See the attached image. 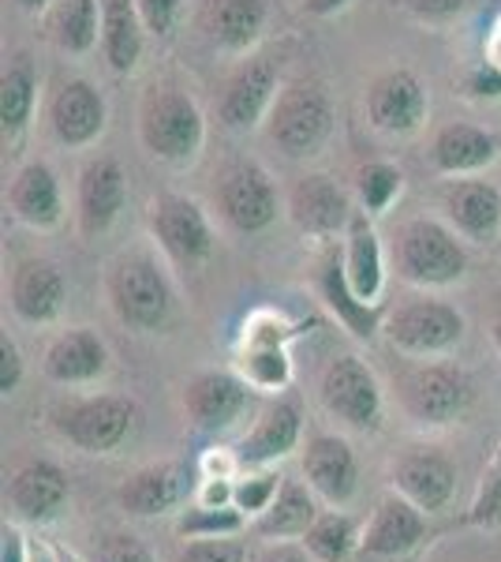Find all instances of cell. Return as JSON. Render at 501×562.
<instances>
[{"label":"cell","instance_id":"31","mask_svg":"<svg viewBox=\"0 0 501 562\" xmlns=\"http://www.w3.org/2000/svg\"><path fill=\"white\" fill-rule=\"evenodd\" d=\"M344 274L360 301L378 304L382 289H386V256H382L378 229L367 211H355L349 233H344Z\"/></svg>","mask_w":501,"mask_h":562},{"label":"cell","instance_id":"32","mask_svg":"<svg viewBox=\"0 0 501 562\" xmlns=\"http://www.w3.org/2000/svg\"><path fill=\"white\" fill-rule=\"evenodd\" d=\"M147 23L135 0H102V57L116 76H132L143 60Z\"/></svg>","mask_w":501,"mask_h":562},{"label":"cell","instance_id":"54","mask_svg":"<svg viewBox=\"0 0 501 562\" xmlns=\"http://www.w3.org/2000/svg\"><path fill=\"white\" fill-rule=\"evenodd\" d=\"M31 562H60V555H53L49 548H42L38 543V548H31Z\"/></svg>","mask_w":501,"mask_h":562},{"label":"cell","instance_id":"16","mask_svg":"<svg viewBox=\"0 0 501 562\" xmlns=\"http://www.w3.org/2000/svg\"><path fill=\"white\" fill-rule=\"evenodd\" d=\"M8 510L20 521L31 525H49L57 521L68 506V476L57 461H23L4 484Z\"/></svg>","mask_w":501,"mask_h":562},{"label":"cell","instance_id":"39","mask_svg":"<svg viewBox=\"0 0 501 562\" xmlns=\"http://www.w3.org/2000/svg\"><path fill=\"white\" fill-rule=\"evenodd\" d=\"M464 521L476 525V529H498L501 525V442H498L494 458H490L487 473L479 480V492L471 498V510Z\"/></svg>","mask_w":501,"mask_h":562},{"label":"cell","instance_id":"44","mask_svg":"<svg viewBox=\"0 0 501 562\" xmlns=\"http://www.w3.org/2000/svg\"><path fill=\"white\" fill-rule=\"evenodd\" d=\"M23 352H20V346H15L12 338H0V394L4 397H12L15 390L23 386Z\"/></svg>","mask_w":501,"mask_h":562},{"label":"cell","instance_id":"47","mask_svg":"<svg viewBox=\"0 0 501 562\" xmlns=\"http://www.w3.org/2000/svg\"><path fill=\"white\" fill-rule=\"evenodd\" d=\"M232 492H236V484H229L225 476H203V487H198L195 503H203V506H236Z\"/></svg>","mask_w":501,"mask_h":562},{"label":"cell","instance_id":"49","mask_svg":"<svg viewBox=\"0 0 501 562\" xmlns=\"http://www.w3.org/2000/svg\"><path fill=\"white\" fill-rule=\"evenodd\" d=\"M259 562H311V551L296 548V543H273L259 555Z\"/></svg>","mask_w":501,"mask_h":562},{"label":"cell","instance_id":"35","mask_svg":"<svg viewBox=\"0 0 501 562\" xmlns=\"http://www.w3.org/2000/svg\"><path fill=\"white\" fill-rule=\"evenodd\" d=\"M49 38L68 57H83L102 42V0H57L49 12Z\"/></svg>","mask_w":501,"mask_h":562},{"label":"cell","instance_id":"46","mask_svg":"<svg viewBox=\"0 0 501 562\" xmlns=\"http://www.w3.org/2000/svg\"><path fill=\"white\" fill-rule=\"evenodd\" d=\"M408 8L419 15V20H431V23H442V20H453L460 15L471 0H405Z\"/></svg>","mask_w":501,"mask_h":562},{"label":"cell","instance_id":"6","mask_svg":"<svg viewBox=\"0 0 501 562\" xmlns=\"http://www.w3.org/2000/svg\"><path fill=\"white\" fill-rule=\"evenodd\" d=\"M318 397H322L326 413L352 431H375L382 424V409H386L375 368L355 352H341L326 364Z\"/></svg>","mask_w":501,"mask_h":562},{"label":"cell","instance_id":"30","mask_svg":"<svg viewBox=\"0 0 501 562\" xmlns=\"http://www.w3.org/2000/svg\"><path fill=\"white\" fill-rule=\"evenodd\" d=\"M266 0H206L203 31L225 53H248L266 34Z\"/></svg>","mask_w":501,"mask_h":562},{"label":"cell","instance_id":"55","mask_svg":"<svg viewBox=\"0 0 501 562\" xmlns=\"http://www.w3.org/2000/svg\"><path fill=\"white\" fill-rule=\"evenodd\" d=\"M60 562H79L76 555H68V551H64V555H60Z\"/></svg>","mask_w":501,"mask_h":562},{"label":"cell","instance_id":"50","mask_svg":"<svg viewBox=\"0 0 501 562\" xmlns=\"http://www.w3.org/2000/svg\"><path fill=\"white\" fill-rule=\"evenodd\" d=\"M352 0H304V12L315 15V20H330V15L344 12Z\"/></svg>","mask_w":501,"mask_h":562},{"label":"cell","instance_id":"13","mask_svg":"<svg viewBox=\"0 0 501 562\" xmlns=\"http://www.w3.org/2000/svg\"><path fill=\"white\" fill-rule=\"evenodd\" d=\"M251 383L232 371H198L184 383V413L198 431H229L251 405Z\"/></svg>","mask_w":501,"mask_h":562},{"label":"cell","instance_id":"19","mask_svg":"<svg viewBox=\"0 0 501 562\" xmlns=\"http://www.w3.org/2000/svg\"><path fill=\"white\" fill-rule=\"evenodd\" d=\"M304 476L326 503H352L355 492H360V461H355L352 442L330 431L311 435L304 450Z\"/></svg>","mask_w":501,"mask_h":562},{"label":"cell","instance_id":"36","mask_svg":"<svg viewBox=\"0 0 501 562\" xmlns=\"http://www.w3.org/2000/svg\"><path fill=\"white\" fill-rule=\"evenodd\" d=\"M360 537L363 532L355 518L341 510H330V514H318V521L304 532V548L311 551L315 562H344L360 548Z\"/></svg>","mask_w":501,"mask_h":562},{"label":"cell","instance_id":"41","mask_svg":"<svg viewBox=\"0 0 501 562\" xmlns=\"http://www.w3.org/2000/svg\"><path fill=\"white\" fill-rule=\"evenodd\" d=\"M90 562H153V555H150L147 543L135 537V532L109 529V532H102V537H94Z\"/></svg>","mask_w":501,"mask_h":562},{"label":"cell","instance_id":"42","mask_svg":"<svg viewBox=\"0 0 501 562\" xmlns=\"http://www.w3.org/2000/svg\"><path fill=\"white\" fill-rule=\"evenodd\" d=\"M177 562H248V548L236 537H198L180 548Z\"/></svg>","mask_w":501,"mask_h":562},{"label":"cell","instance_id":"11","mask_svg":"<svg viewBox=\"0 0 501 562\" xmlns=\"http://www.w3.org/2000/svg\"><path fill=\"white\" fill-rule=\"evenodd\" d=\"M150 229L161 251L184 270H195L214 251V225L203 206L187 195H158L150 206Z\"/></svg>","mask_w":501,"mask_h":562},{"label":"cell","instance_id":"45","mask_svg":"<svg viewBox=\"0 0 501 562\" xmlns=\"http://www.w3.org/2000/svg\"><path fill=\"white\" fill-rule=\"evenodd\" d=\"M135 4H139V15H143V23H147V31L166 38L172 31V23H177L180 0H135Z\"/></svg>","mask_w":501,"mask_h":562},{"label":"cell","instance_id":"7","mask_svg":"<svg viewBox=\"0 0 501 562\" xmlns=\"http://www.w3.org/2000/svg\"><path fill=\"white\" fill-rule=\"evenodd\" d=\"M476 386L471 375L457 364H419L400 379V405L415 424L442 428L468 413Z\"/></svg>","mask_w":501,"mask_h":562},{"label":"cell","instance_id":"23","mask_svg":"<svg viewBox=\"0 0 501 562\" xmlns=\"http://www.w3.org/2000/svg\"><path fill=\"white\" fill-rule=\"evenodd\" d=\"M293 338L277 315H254L248 326V341L240 352V371L254 390H281L293 379V360H288L285 341Z\"/></svg>","mask_w":501,"mask_h":562},{"label":"cell","instance_id":"33","mask_svg":"<svg viewBox=\"0 0 501 562\" xmlns=\"http://www.w3.org/2000/svg\"><path fill=\"white\" fill-rule=\"evenodd\" d=\"M38 90H42V76L34 57L31 53H15L8 60L4 76H0V124H4L8 143H15L31 128L34 109H38Z\"/></svg>","mask_w":501,"mask_h":562},{"label":"cell","instance_id":"12","mask_svg":"<svg viewBox=\"0 0 501 562\" xmlns=\"http://www.w3.org/2000/svg\"><path fill=\"white\" fill-rule=\"evenodd\" d=\"M363 109H367V121L375 132L415 135L426 124V113H431V94H426L423 79L415 71L394 68V71H382L375 83L367 87Z\"/></svg>","mask_w":501,"mask_h":562},{"label":"cell","instance_id":"4","mask_svg":"<svg viewBox=\"0 0 501 562\" xmlns=\"http://www.w3.org/2000/svg\"><path fill=\"white\" fill-rule=\"evenodd\" d=\"M53 431L83 454H116L139 424V405L124 394L64 397L49 413Z\"/></svg>","mask_w":501,"mask_h":562},{"label":"cell","instance_id":"8","mask_svg":"<svg viewBox=\"0 0 501 562\" xmlns=\"http://www.w3.org/2000/svg\"><path fill=\"white\" fill-rule=\"evenodd\" d=\"M217 211L229 222V229L254 237L277 222L281 192L259 161H232L217 180Z\"/></svg>","mask_w":501,"mask_h":562},{"label":"cell","instance_id":"20","mask_svg":"<svg viewBox=\"0 0 501 562\" xmlns=\"http://www.w3.org/2000/svg\"><path fill=\"white\" fill-rule=\"evenodd\" d=\"M8 296H12V312L23 323L31 326L57 323L64 304H68V278H64V270L53 259H23L12 270Z\"/></svg>","mask_w":501,"mask_h":562},{"label":"cell","instance_id":"51","mask_svg":"<svg viewBox=\"0 0 501 562\" xmlns=\"http://www.w3.org/2000/svg\"><path fill=\"white\" fill-rule=\"evenodd\" d=\"M12 4L20 8V12H26V15H42V12H49L57 0H12Z\"/></svg>","mask_w":501,"mask_h":562},{"label":"cell","instance_id":"27","mask_svg":"<svg viewBox=\"0 0 501 562\" xmlns=\"http://www.w3.org/2000/svg\"><path fill=\"white\" fill-rule=\"evenodd\" d=\"M501 158V135L479 128V124L453 121L439 128L431 143V166L442 177H471L482 173Z\"/></svg>","mask_w":501,"mask_h":562},{"label":"cell","instance_id":"48","mask_svg":"<svg viewBox=\"0 0 501 562\" xmlns=\"http://www.w3.org/2000/svg\"><path fill=\"white\" fill-rule=\"evenodd\" d=\"M0 562H31V543L15 525H4V537H0Z\"/></svg>","mask_w":501,"mask_h":562},{"label":"cell","instance_id":"3","mask_svg":"<svg viewBox=\"0 0 501 562\" xmlns=\"http://www.w3.org/2000/svg\"><path fill=\"white\" fill-rule=\"evenodd\" d=\"M333 98L318 79L299 76L293 83L281 87L277 102L270 109V139L285 158L307 161L315 154H322V147L333 135Z\"/></svg>","mask_w":501,"mask_h":562},{"label":"cell","instance_id":"14","mask_svg":"<svg viewBox=\"0 0 501 562\" xmlns=\"http://www.w3.org/2000/svg\"><path fill=\"white\" fill-rule=\"evenodd\" d=\"M109 105L105 94L90 79H64L49 98V128L60 147L87 150L105 135Z\"/></svg>","mask_w":501,"mask_h":562},{"label":"cell","instance_id":"29","mask_svg":"<svg viewBox=\"0 0 501 562\" xmlns=\"http://www.w3.org/2000/svg\"><path fill=\"white\" fill-rule=\"evenodd\" d=\"M8 206L31 229H57L64 222V192L49 161H26L8 188Z\"/></svg>","mask_w":501,"mask_h":562},{"label":"cell","instance_id":"38","mask_svg":"<svg viewBox=\"0 0 501 562\" xmlns=\"http://www.w3.org/2000/svg\"><path fill=\"white\" fill-rule=\"evenodd\" d=\"M248 525V514L236 510V506H187L177 521V532L187 540H198V537H236V532Z\"/></svg>","mask_w":501,"mask_h":562},{"label":"cell","instance_id":"43","mask_svg":"<svg viewBox=\"0 0 501 562\" xmlns=\"http://www.w3.org/2000/svg\"><path fill=\"white\" fill-rule=\"evenodd\" d=\"M464 94L476 98V102H498L501 98V65H494L490 57H482L479 65H471L468 76H464Z\"/></svg>","mask_w":501,"mask_h":562},{"label":"cell","instance_id":"53","mask_svg":"<svg viewBox=\"0 0 501 562\" xmlns=\"http://www.w3.org/2000/svg\"><path fill=\"white\" fill-rule=\"evenodd\" d=\"M487 57L501 65V20L494 23V31H490V42H487Z\"/></svg>","mask_w":501,"mask_h":562},{"label":"cell","instance_id":"26","mask_svg":"<svg viewBox=\"0 0 501 562\" xmlns=\"http://www.w3.org/2000/svg\"><path fill=\"white\" fill-rule=\"evenodd\" d=\"M299 435H304L299 405L296 402H270L259 420H254V428L243 435L240 447H236L240 469H266L273 461L288 458L299 447Z\"/></svg>","mask_w":501,"mask_h":562},{"label":"cell","instance_id":"2","mask_svg":"<svg viewBox=\"0 0 501 562\" xmlns=\"http://www.w3.org/2000/svg\"><path fill=\"white\" fill-rule=\"evenodd\" d=\"M105 293L113 315L135 334H158L172 319V304H177L166 267L150 251H132V256L116 259L109 270Z\"/></svg>","mask_w":501,"mask_h":562},{"label":"cell","instance_id":"34","mask_svg":"<svg viewBox=\"0 0 501 562\" xmlns=\"http://www.w3.org/2000/svg\"><path fill=\"white\" fill-rule=\"evenodd\" d=\"M315 521H318L315 487L304 484V480H285L277 498L270 503V510L259 514L251 529H254V537H262V540H293V537L304 540V532L311 529Z\"/></svg>","mask_w":501,"mask_h":562},{"label":"cell","instance_id":"37","mask_svg":"<svg viewBox=\"0 0 501 562\" xmlns=\"http://www.w3.org/2000/svg\"><path fill=\"white\" fill-rule=\"evenodd\" d=\"M355 192H360L363 211L371 217H378L397 203L400 192H405V173H400L394 161H371V166H363L360 177H355Z\"/></svg>","mask_w":501,"mask_h":562},{"label":"cell","instance_id":"40","mask_svg":"<svg viewBox=\"0 0 501 562\" xmlns=\"http://www.w3.org/2000/svg\"><path fill=\"white\" fill-rule=\"evenodd\" d=\"M281 484H285V476L270 473V469H259V473L240 476V480H236V492H232L236 510H243L248 518H259V514H266L270 503L281 492Z\"/></svg>","mask_w":501,"mask_h":562},{"label":"cell","instance_id":"28","mask_svg":"<svg viewBox=\"0 0 501 562\" xmlns=\"http://www.w3.org/2000/svg\"><path fill=\"white\" fill-rule=\"evenodd\" d=\"M318 296L326 301V307L344 323V330L360 341H371L382 330V307L360 301V293L352 289L349 274H344V251H326L322 262H318Z\"/></svg>","mask_w":501,"mask_h":562},{"label":"cell","instance_id":"5","mask_svg":"<svg viewBox=\"0 0 501 562\" xmlns=\"http://www.w3.org/2000/svg\"><path fill=\"white\" fill-rule=\"evenodd\" d=\"M460 233L434 217H412L397 229V274L419 289L457 285L468 274V251L457 240Z\"/></svg>","mask_w":501,"mask_h":562},{"label":"cell","instance_id":"22","mask_svg":"<svg viewBox=\"0 0 501 562\" xmlns=\"http://www.w3.org/2000/svg\"><path fill=\"white\" fill-rule=\"evenodd\" d=\"M191 469L184 461H158L139 473H132L121 484V506L132 518H161V514L177 510L191 495Z\"/></svg>","mask_w":501,"mask_h":562},{"label":"cell","instance_id":"52","mask_svg":"<svg viewBox=\"0 0 501 562\" xmlns=\"http://www.w3.org/2000/svg\"><path fill=\"white\" fill-rule=\"evenodd\" d=\"M490 341H494V349L501 352V296L494 301V312H490Z\"/></svg>","mask_w":501,"mask_h":562},{"label":"cell","instance_id":"15","mask_svg":"<svg viewBox=\"0 0 501 562\" xmlns=\"http://www.w3.org/2000/svg\"><path fill=\"white\" fill-rule=\"evenodd\" d=\"M288 217L307 237H337V233H349L355 206L333 177L307 173L288 192Z\"/></svg>","mask_w":501,"mask_h":562},{"label":"cell","instance_id":"17","mask_svg":"<svg viewBox=\"0 0 501 562\" xmlns=\"http://www.w3.org/2000/svg\"><path fill=\"white\" fill-rule=\"evenodd\" d=\"M127 206V173L116 158H94L79 173V192H76V214L79 229L87 240L102 237L116 225V217Z\"/></svg>","mask_w":501,"mask_h":562},{"label":"cell","instance_id":"24","mask_svg":"<svg viewBox=\"0 0 501 562\" xmlns=\"http://www.w3.org/2000/svg\"><path fill=\"white\" fill-rule=\"evenodd\" d=\"M445 217L471 244H494L501 237V188L494 180H457L445 188Z\"/></svg>","mask_w":501,"mask_h":562},{"label":"cell","instance_id":"1","mask_svg":"<svg viewBox=\"0 0 501 562\" xmlns=\"http://www.w3.org/2000/svg\"><path fill=\"white\" fill-rule=\"evenodd\" d=\"M139 139L161 166L184 169L206 147V116L180 87H150L139 109Z\"/></svg>","mask_w":501,"mask_h":562},{"label":"cell","instance_id":"18","mask_svg":"<svg viewBox=\"0 0 501 562\" xmlns=\"http://www.w3.org/2000/svg\"><path fill=\"white\" fill-rule=\"evenodd\" d=\"M394 484L423 514H442L449 510L453 495H457V465L434 447H412L397 461Z\"/></svg>","mask_w":501,"mask_h":562},{"label":"cell","instance_id":"10","mask_svg":"<svg viewBox=\"0 0 501 562\" xmlns=\"http://www.w3.org/2000/svg\"><path fill=\"white\" fill-rule=\"evenodd\" d=\"M277 79H281V57L277 53H259L248 57L229 76L217 102V116L229 132H254L262 121H270V109L277 102Z\"/></svg>","mask_w":501,"mask_h":562},{"label":"cell","instance_id":"9","mask_svg":"<svg viewBox=\"0 0 501 562\" xmlns=\"http://www.w3.org/2000/svg\"><path fill=\"white\" fill-rule=\"evenodd\" d=\"M464 315L453 304L431 301V296H419V301L400 304L386 323V338L394 341V349L408 352V357H439L460 346L464 338Z\"/></svg>","mask_w":501,"mask_h":562},{"label":"cell","instance_id":"21","mask_svg":"<svg viewBox=\"0 0 501 562\" xmlns=\"http://www.w3.org/2000/svg\"><path fill=\"white\" fill-rule=\"evenodd\" d=\"M423 540H426V514L415 503H408L400 492H394L375 506V514H371L367 529L360 537V551L375 559H397L405 551L419 548Z\"/></svg>","mask_w":501,"mask_h":562},{"label":"cell","instance_id":"25","mask_svg":"<svg viewBox=\"0 0 501 562\" xmlns=\"http://www.w3.org/2000/svg\"><path fill=\"white\" fill-rule=\"evenodd\" d=\"M45 379L57 386H87L109 371V346L102 334L90 326L64 330L49 349H45Z\"/></svg>","mask_w":501,"mask_h":562}]
</instances>
